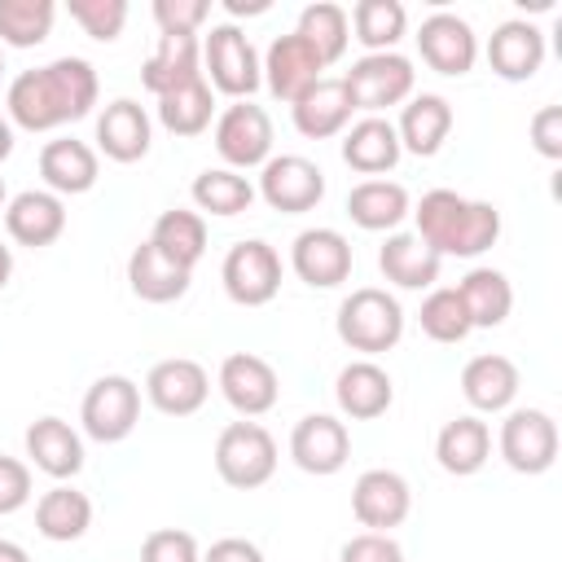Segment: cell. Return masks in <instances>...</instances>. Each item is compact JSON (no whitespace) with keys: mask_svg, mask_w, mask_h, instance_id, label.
I'll return each instance as SVG.
<instances>
[{"mask_svg":"<svg viewBox=\"0 0 562 562\" xmlns=\"http://www.w3.org/2000/svg\"><path fill=\"white\" fill-rule=\"evenodd\" d=\"M101 97L97 70L88 57H57L48 66L22 70L4 92V119L22 132H53L92 114Z\"/></svg>","mask_w":562,"mask_h":562,"instance_id":"6da1fadb","label":"cell"},{"mask_svg":"<svg viewBox=\"0 0 562 562\" xmlns=\"http://www.w3.org/2000/svg\"><path fill=\"white\" fill-rule=\"evenodd\" d=\"M413 220H417V237L443 259V255H457V259H474L483 250L496 246L501 237V211L492 202H479V198H461L452 189H430L422 193V202L413 206Z\"/></svg>","mask_w":562,"mask_h":562,"instance_id":"7a4b0ae2","label":"cell"},{"mask_svg":"<svg viewBox=\"0 0 562 562\" xmlns=\"http://www.w3.org/2000/svg\"><path fill=\"white\" fill-rule=\"evenodd\" d=\"M334 329H338L342 347L364 351V356H382L404 338V307L395 294H386L378 285H360L338 303Z\"/></svg>","mask_w":562,"mask_h":562,"instance_id":"3957f363","label":"cell"},{"mask_svg":"<svg viewBox=\"0 0 562 562\" xmlns=\"http://www.w3.org/2000/svg\"><path fill=\"white\" fill-rule=\"evenodd\" d=\"M202 79L211 83V92H224L233 101H250L263 83V66L259 53L250 44V35L233 22L211 26V35L202 40Z\"/></svg>","mask_w":562,"mask_h":562,"instance_id":"277c9868","label":"cell"},{"mask_svg":"<svg viewBox=\"0 0 562 562\" xmlns=\"http://www.w3.org/2000/svg\"><path fill=\"white\" fill-rule=\"evenodd\" d=\"M215 474L237 492L263 487L277 474V439L268 435V426L250 417L228 422L215 439Z\"/></svg>","mask_w":562,"mask_h":562,"instance_id":"5b68a950","label":"cell"},{"mask_svg":"<svg viewBox=\"0 0 562 562\" xmlns=\"http://www.w3.org/2000/svg\"><path fill=\"white\" fill-rule=\"evenodd\" d=\"M413 83H417V70L404 53H364L342 75L351 110H364V114H382L391 105H404L413 97Z\"/></svg>","mask_w":562,"mask_h":562,"instance_id":"8992f818","label":"cell"},{"mask_svg":"<svg viewBox=\"0 0 562 562\" xmlns=\"http://www.w3.org/2000/svg\"><path fill=\"white\" fill-rule=\"evenodd\" d=\"M83 435L97 443H123L140 422V386L123 373H105L83 391L79 404Z\"/></svg>","mask_w":562,"mask_h":562,"instance_id":"52a82bcc","label":"cell"},{"mask_svg":"<svg viewBox=\"0 0 562 562\" xmlns=\"http://www.w3.org/2000/svg\"><path fill=\"white\" fill-rule=\"evenodd\" d=\"M220 281L237 307H263L281 290V255L263 237H246V241L228 246V255L220 263Z\"/></svg>","mask_w":562,"mask_h":562,"instance_id":"ba28073f","label":"cell"},{"mask_svg":"<svg viewBox=\"0 0 562 562\" xmlns=\"http://www.w3.org/2000/svg\"><path fill=\"white\" fill-rule=\"evenodd\" d=\"M496 448L514 474H544L558 461V422L544 408H509Z\"/></svg>","mask_w":562,"mask_h":562,"instance_id":"9c48e42d","label":"cell"},{"mask_svg":"<svg viewBox=\"0 0 562 562\" xmlns=\"http://www.w3.org/2000/svg\"><path fill=\"white\" fill-rule=\"evenodd\" d=\"M215 154L228 171H250L272 158V119L255 101H233L215 119Z\"/></svg>","mask_w":562,"mask_h":562,"instance_id":"30bf717a","label":"cell"},{"mask_svg":"<svg viewBox=\"0 0 562 562\" xmlns=\"http://www.w3.org/2000/svg\"><path fill=\"white\" fill-rule=\"evenodd\" d=\"M255 193L281 215H303L325 198V171L303 154H272L259 167V189Z\"/></svg>","mask_w":562,"mask_h":562,"instance_id":"8fae6325","label":"cell"},{"mask_svg":"<svg viewBox=\"0 0 562 562\" xmlns=\"http://www.w3.org/2000/svg\"><path fill=\"white\" fill-rule=\"evenodd\" d=\"M417 53L422 61L435 70V75H448V79H461L474 70L479 61V35L465 18L457 13H430L422 26H417Z\"/></svg>","mask_w":562,"mask_h":562,"instance_id":"7c38bea8","label":"cell"},{"mask_svg":"<svg viewBox=\"0 0 562 562\" xmlns=\"http://www.w3.org/2000/svg\"><path fill=\"white\" fill-rule=\"evenodd\" d=\"M351 241L338 233V228H303L294 241H290V268L303 285L312 290H334L351 277Z\"/></svg>","mask_w":562,"mask_h":562,"instance_id":"4fadbf2b","label":"cell"},{"mask_svg":"<svg viewBox=\"0 0 562 562\" xmlns=\"http://www.w3.org/2000/svg\"><path fill=\"white\" fill-rule=\"evenodd\" d=\"M220 395L237 417H263L281 400V378L277 369L255 356V351H233L220 364Z\"/></svg>","mask_w":562,"mask_h":562,"instance_id":"5bb4252c","label":"cell"},{"mask_svg":"<svg viewBox=\"0 0 562 562\" xmlns=\"http://www.w3.org/2000/svg\"><path fill=\"white\" fill-rule=\"evenodd\" d=\"M211 395V378L198 360L189 356H171V360H158L149 373H145V400L162 413V417H193Z\"/></svg>","mask_w":562,"mask_h":562,"instance_id":"9a60e30c","label":"cell"},{"mask_svg":"<svg viewBox=\"0 0 562 562\" xmlns=\"http://www.w3.org/2000/svg\"><path fill=\"white\" fill-rule=\"evenodd\" d=\"M290 457L303 474H338L351 457V435H347V422L329 417V413H307L294 422L290 430Z\"/></svg>","mask_w":562,"mask_h":562,"instance_id":"2e32d148","label":"cell"},{"mask_svg":"<svg viewBox=\"0 0 562 562\" xmlns=\"http://www.w3.org/2000/svg\"><path fill=\"white\" fill-rule=\"evenodd\" d=\"M259 66H263V83H268V92L277 97V101H285V105H294L312 83H321L325 75V61L316 57V48L303 40V35H277L272 44H268V53L259 57Z\"/></svg>","mask_w":562,"mask_h":562,"instance_id":"e0dca14e","label":"cell"},{"mask_svg":"<svg viewBox=\"0 0 562 562\" xmlns=\"http://www.w3.org/2000/svg\"><path fill=\"white\" fill-rule=\"evenodd\" d=\"M413 509V487L395 470H364L351 487V514L369 531H391L408 518Z\"/></svg>","mask_w":562,"mask_h":562,"instance_id":"ac0fdd59","label":"cell"},{"mask_svg":"<svg viewBox=\"0 0 562 562\" xmlns=\"http://www.w3.org/2000/svg\"><path fill=\"white\" fill-rule=\"evenodd\" d=\"M154 145V123L145 114L140 101L132 97H114L101 114H97V149L110 158V162H140Z\"/></svg>","mask_w":562,"mask_h":562,"instance_id":"d6986e66","label":"cell"},{"mask_svg":"<svg viewBox=\"0 0 562 562\" xmlns=\"http://www.w3.org/2000/svg\"><path fill=\"white\" fill-rule=\"evenodd\" d=\"M487 66L492 75H501L505 83H522L536 79V70L544 66V31L527 18H509L487 35Z\"/></svg>","mask_w":562,"mask_h":562,"instance_id":"ffe728a7","label":"cell"},{"mask_svg":"<svg viewBox=\"0 0 562 562\" xmlns=\"http://www.w3.org/2000/svg\"><path fill=\"white\" fill-rule=\"evenodd\" d=\"M4 233L18 246H31V250L53 246L66 233V202L48 189H22L4 206Z\"/></svg>","mask_w":562,"mask_h":562,"instance_id":"44dd1931","label":"cell"},{"mask_svg":"<svg viewBox=\"0 0 562 562\" xmlns=\"http://www.w3.org/2000/svg\"><path fill=\"white\" fill-rule=\"evenodd\" d=\"M40 176L48 184V193L57 198H75V193H88L101 176V158L88 140H75V136H57L40 149Z\"/></svg>","mask_w":562,"mask_h":562,"instance_id":"7402d4cb","label":"cell"},{"mask_svg":"<svg viewBox=\"0 0 562 562\" xmlns=\"http://www.w3.org/2000/svg\"><path fill=\"white\" fill-rule=\"evenodd\" d=\"M522 378H518V364L501 351H483L474 360H465L461 369V395L474 413H505L518 395Z\"/></svg>","mask_w":562,"mask_h":562,"instance_id":"603a6c76","label":"cell"},{"mask_svg":"<svg viewBox=\"0 0 562 562\" xmlns=\"http://www.w3.org/2000/svg\"><path fill=\"white\" fill-rule=\"evenodd\" d=\"M334 400H338V413L351 417V422H373L391 408L395 400V386H391V373L373 360H351L338 369V382H334Z\"/></svg>","mask_w":562,"mask_h":562,"instance_id":"cb8c5ba5","label":"cell"},{"mask_svg":"<svg viewBox=\"0 0 562 562\" xmlns=\"http://www.w3.org/2000/svg\"><path fill=\"white\" fill-rule=\"evenodd\" d=\"M400 149L417 154V158H435L443 149V140L452 136V105L439 92H417L404 101L400 123H395Z\"/></svg>","mask_w":562,"mask_h":562,"instance_id":"d4e9b609","label":"cell"},{"mask_svg":"<svg viewBox=\"0 0 562 562\" xmlns=\"http://www.w3.org/2000/svg\"><path fill=\"white\" fill-rule=\"evenodd\" d=\"M26 457H31V465L35 470H44L48 479H75L79 470H83V439H79V430L70 426V422H61V417H40V422H31L26 426Z\"/></svg>","mask_w":562,"mask_h":562,"instance_id":"484cf974","label":"cell"},{"mask_svg":"<svg viewBox=\"0 0 562 562\" xmlns=\"http://www.w3.org/2000/svg\"><path fill=\"white\" fill-rule=\"evenodd\" d=\"M400 136H395V123L382 119V114H364L360 123H351L342 132V162L369 180H378L382 171H391L400 162Z\"/></svg>","mask_w":562,"mask_h":562,"instance_id":"4316f807","label":"cell"},{"mask_svg":"<svg viewBox=\"0 0 562 562\" xmlns=\"http://www.w3.org/2000/svg\"><path fill=\"white\" fill-rule=\"evenodd\" d=\"M378 268H382V277L391 281V285H400V290H435V281H439V268H443V259L417 237V233H386V241H382V250H378Z\"/></svg>","mask_w":562,"mask_h":562,"instance_id":"83f0119b","label":"cell"},{"mask_svg":"<svg viewBox=\"0 0 562 562\" xmlns=\"http://www.w3.org/2000/svg\"><path fill=\"white\" fill-rule=\"evenodd\" d=\"M202 75V40L198 35H158L154 53L140 66V83L154 97H167Z\"/></svg>","mask_w":562,"mask_h":562,"instance_id":"f1b7e54d","label":"cell"},{"mask_svg":"<svg viewBox=\"0 0 562 562\" xmlns=\"http://www.w3.org/2000/svg\"><path fill=\"white\" fill-rule=\"evenodd\" d=\"M487 457H492V430L474 413H461V417L443 422V430L435 435V461L457 479L479 474L487 465Z\"/></svg>","mask_w":562,"mask_h":562,"instance_id":"f546056e","label":"cell"},{"mask_svg":"<svg viewBox=\"0 0 562 562\" xmlns=\"http://www.w3.org/2000/svg\"><path fill=\"white\" fill-rule=\"evenodd\" d=\"M347 215L364 233H395L413 215V198L395 180H360L347 193Z\"/></svg>","mask_w":562,"mask_h":562,"instance_id":"4dcf8cb0","label":"cell"},{"mask_svg":"<svg viewBox=\"0 0 562 562\" xmlns=\"http://www.w3.org/2000/svg\"><path fill=\"white\" fill-rule=\"evenodd\" d=\"M290 119H294L299 136H307V140H329V136L347 132V123H351V101H347L342 79H321V83H312V88L290 105Z\"/></svg>","mask_w":562,"mask_h":562,"instance_id":"1f68e13d","label":"cell"},{"mask_svg":"<svg viewBox=\"0 0 562 562\" xmlns=\"http://www.w3.org/2000/svg\"><path fill=\"white\" fill-rule=\"evenodd\" d=\"M189 281H193V272L180 268V263H171L167 255H158L149 241H140L127 255V285L145 303H176V299L189 294Z\"/></svg>","mask_w":562,"mask_h":562,"instance_id":"d6a6232c","label":"cell"},{"mask_svg":"<svg viewBox=\"0 0 562 562\" xmlns=\"http://www.w3.org/2000/svg\"><path fill=\"white\" fill-rule=\"evenodd\" d=\"M92 527V501L88 492L70 487V483H57L48 487L40 501H35V531L53 544H70L79 540L83 531Z\"/></svg>","mask_w":562,"mask_h":562,"instance_id":"836d02e7","label":"cell"},{"mask_svg":"<svg viewBox=\"0 0 562 562\" xmlns=\"http://www.w3.org/2000/svg\"><path fill=\"white\" fill-rule=\"evenodd\" d=\"M457 299L474 329H496V325H505V316L514 307V285L501 268H470L457 285Z\"/></svg>","mask_w":562,"mask_h":562,"instance_id":"e575fe53","label":"cell"},{"mask_svg":"<svg viewBox=\"0 0 562 562\" xmlns=\"http://www.w3.org/2000/svg\"><path fill=\"white\" fill-rule=\"evenodd\" d=\"M158 255H167L171 263H180V268H198V259L206 255V220L198 215V211H180V206H171V211H162L158 220H154V228H149V237H145Z\"/></svg>","mask_w":562,"mask_h":562,"instance_id":"d590c367","label":"cell"},{"mask_svg":"<svg viewBox=\"0 0 562 562\" xmlns=\"http://www.w3.org/2000/svg\"><path fill=\"white\" fill-rule=\"evenodd\" d=\"M347 22H351V40L364 44V53H395V44L408 31V13L400 0H356Z\"/></svg>","mask_w":562,"mask_h":562,"instance_id":"8d00e7d4","label":"cell"},{"mask_svg":"<svg viewBox=\"0 0 562 562\" xmlns=\"http://www.w3.org/2000/svg\"><path fill=\"white\" fill-rule=\"evenodd\" d=\"M211 119H215V92H211V83L202 75L189 79L184 88L158 97V123L171 136H202L211 127Z\"/></svg>","mask_w":562,"mask_h":562,"instance_id":"74e56055","label":"cell"},{"mask_svg":"<svg viewBox=\"0 0 562 562\" xmlns=\"http://www.w3.org/2000/svg\"><path fill=\"white\" fill-rule=\"evenodd\" d=\"M189 193H193V206L198 211L220 215V220H233V215L250 211V202H255V184L241 171H228V167L198 171L193 184H189Z\"/></svg>","mask_w":562,"mask_h":562,"instance_id":"f35d334b","label":"cell"},{"mask_svg":"<svg viewBox=\"0 0 562 562\" xmlns=\"http://www.w3.org/2000/svg\"><path fill=\"white\" fill-rule=\"evenodd\" d=\"M294 35H303V40L316 48V57H321L325 66H334V61L347 53V44H351L347 9L334 4V0H316V4H307V9L299 13Z\"/></svg>","mask_w":562,"mask_h":562,"instance_id":"ab89813d","label":"cell"},{"mask_svg":"<svg viewBox=\"0 0 562 562\" xmlns=\"http://www.w3.org/2000/svg\"><path fill=\"white\" fill-rule=\"evenodd\" d=\"M53 18H57L53 0H0V44L35 48L48 40Z\"/></svg>","mask_w":562,"mask_h":562,"instance_id":"60d3db41","label":"cell"},{"mask_svg":"<svg viewBox=\"0 0 562 562\" xmlns=\"http://www.w3.org/2000/svg\"><path fill=\"white\" fill-rule=\"evenodd\" d=\"M417 321H422V334L430 342H465L470 329H474L470 316H465V307H461V299H457V285H435L422 299Z\"/></svg>","mask_w":562,"mask_h":562,"instance_id":"b9f144b4","label":"cell"},{"mask_svg":"<svg viewBox=\"0 0 562 562\" xmlns=\"http://www.w3.org/2000/svg\"><path fill=\"white\" fill-rule=\"evenodd\" d=\"M70 18L79 22V31L97 44H110L123 35V22H127V4L123 0H66Z\"/></svg>","mask_w":562,"mask_h":562,"instance_id":"7bdbcfd3","label":"cell"},{"mask_svg":"<svg viewBox=\"0 0 562 562\" xmlns=\"http://www.w3.org/2000/svg\"><path fill=\"white\" fill-rule=\"evenodd\" d=\"M140 562H202V549L184 527H158L140 540Z\"/></svg>","mask_w":562,"mask_h":562,"instance_id":"ee69618b","label":"cell"},{"mask_svg":"<svg viewBox=\"0 0 562 562\" xmlns=\"http://www.w3.org/2000/svg\"><path fill=\"white\" fill-rule=\"evenodd\" d=\"M211 18L206 0H154V22L162 35H198Z\"/></svg>","mask_w":562,"mask_h":562,"instance_id":"f6af8a7d","label":"cell"},{"mask_svg":"<svg viewBox=\"0 0 562 562\" xmlns=\"http://www.w3.org/2000/svg\"><path fill=\"white\" fill-rule=\"evenodd\" d=\"M338 562H404V549L391 531H360L342 544Z\"/></svg>","mask_w":562,"mask_h":562,"instance_id":"bcb514c9","label":"cell"},{"mask_svg":"<svg viewBox=\"0 0 562 562\" xmlns=\"http://www.w3.org/2000/svg\"><path fill=\"white\" fill-rule=\"evenodd\" d=\"M527 136H531L540 158L558 162L562 158V105H540L531 114V123H527Z\"/></svg>","mask_w":562,"mask_h":562,"instance_id":"7dc6e473","label":"cell"},{"mask_svg":"<svg viewBox=\"0 0 562 562\" xmlns=\"http://www.w3.org/2000/svg\"><path fill=\"white\" fill-rule=\"evenodd\" d=\"M31 501V465L0 452V514H18Z\"/></svg>","mask_w":562,"mask_h":562,"instance_id":"c3c4849f","label":"cell"},{"mask_svg":"<svg viewBox=\"0 0 562 562\" xmlns=\"http://www.w3.org/2000/svg\"><path fill=\"white\" fill-rule=\"evenodd\" d=\"M202 562H263V549H259L255 540L224 536V540H215V544L202 553Z\"/></svg>","mask_w":562,"mask_h":562,"instance_id":"681fc988","label":"cell"},{"mask_svg":"<svg viewBox=\"0 0 562 562\" xmlns=\"http://www.w3.org/2000/svg\"><path fill=\"white\" fill-rule=\"evenodd\" d=\"M224 9L233 18H255V13H268V0H224Z\"/></svg>","mask_w":562,"mask_h":562,"instance_id":"f907efd6","label":"cell"},{"mask_svg":"<svg viewBox=\"0 0 562 562\" xmlns=\"http://www.w3.org/2000/svg\"><path fill=\"white\" fill-rule=\"evenodd\" d=\"M0 562H31V553L18 540H0Z\"/></svg>","mask_w":562,"mask_h":562,"instance_id":"816d5d0a","label":"cell"},{"mask_svg":"<svg viewBox=\"0 0 562 562\" xmlns=\"http://www.w3.org/2000/svg\"><path fill=\"white\" fill-rule=\"evenodd\" d=\"M9 154H13V123L0 114V162H4Z\"/></svg>","mask_w":562,"mask_h":562,"instance_id":"f5cc1de1","label":"cell"},{"mask_svg":"<svg viewBox=\"0 0 562 562\" xmlns=\"http://www.w3.org/2000/svg\"><path fill=\"white\" fill-rule=\"evenodd\" d=\"M9 277H13V250L0 241V290L9 285Z\"/></svg>","mask_w":562,"mask_h":562,"instance_id":"db71d44e","label":"cell"},{"mask_svg":"<svg viewBox=\"0 0 562 562\" xmlns=\"http://www.w3.org/2000/svg\"><path fill=\"white\" fill-rule=\"evenodd\" d=\"M9 206V193H4V180H0V211Z\"/></svg>","mask_w":562,"mask_h":562,"instance_id":"11a10c76","label":"cell"},{"mask_svg":"<svg viewBox=\"0 0 562 562\" xmlns=\"http://www.w3.org/2000/svg\"><path fill=\"white\" fill-rule=\"evenodd\" d=\"M0 75H4V48H0Z\"/></svg>","mask_w":562,"mask_h":562,"instance_id":"9f6ffc18","label":"cell"}]
</instances>
